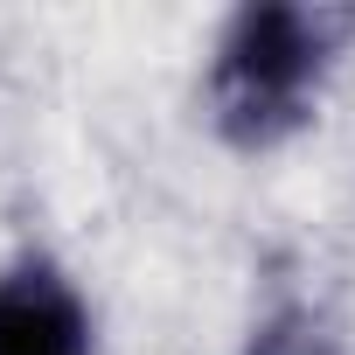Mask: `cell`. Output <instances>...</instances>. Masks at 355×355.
<instances>
[{
    "instance_id": "1",
    "label": "cell",
    "mask_w": 355,
    "mask_h": 355,
    "mask_svg": "<svg viewBox=\"0 0 355 355\" xmlns=\"http://www.w3.org/2000/svg\"><path fill=\"white\" fill-rule=\"evenodd\" d=\"M355 15L348 8H320V0H265V8H237L209 49V125L237 146V153H265L279 139H293L327 77L334 56L348 49Z\"/></svg>"
},
{
    "instance_id": "3",
    "label": "cell",
    "mask_w": 355,
    "mask_h": 355,
    "mask_svg": "<svg viewBox=\"0 0 355 355\" xmlns=\"http://www.w3.org/2000/svg\"><path fill=\"white\" fill-rule=\"evenodd\" d=\"M244 355H341V341H334V327H327L313 306H272V313L251 327Z\"/></svg>"
},
{
    "instance_id": "2",
    "label": "cell",
    "mask_w": 355,
    "mask_h": 355,
    "mask_svg": "<svg viewBox=\"0 0 355 355\" xmlns=\"http://www.w3.org/2000/svg\"><path fill=\"white\" fill-rule=\"evenodd\" d=\"M0 355H98L91 306L56 265L28 258L0 279Z\"/></svg>"
}]
</instances>
